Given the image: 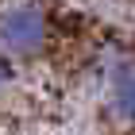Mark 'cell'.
Wrapping results in <instances>:
<instances>
[{
	"mask_svg": "<svg viewBox=\"0 0 135 135\" xmlns=\"http://www.w3.org/2000/svg\"><path fill=\"white\" fill-rule=\"evenodd\" d=\"M46 35H50V23L39 4H16L0 16V50L4 54L31 58L46 46Z\"/></svg>",
	"mask_w": 135,
	"mask_h": 135,
	"instance_id": "cell-1",
	"label": "cell"
},
{
	"mask_svg": "<svg viewBox=\"0 0 135 135\" xmlns=\"http://www.w3.org/2000/svg\"><path fill=\"white\" fill-rule=\"evenodd\" d=\"M108 89H112V108L124 124H135V58L112 66V77H108Z\"/></svg>",
	"mask_w": 135,
	"mask_h": 135,
	"instance_id": "cell-2",
	"label": "cell"
},
{
	"mask_svg": "<svg viewBox=\"0 0 135 135\" xmlns=\"http://www.w3.org/2000/svg\"><path fill=\"white\" fill-rule=\"evenodd\" d=\"M4 85H8V66L0 62V93H4Z\"/></svg>",
	"mask_w": 135,
	"mask_h": 135,
	"instance_id": "cell-3",
	"label": "cell"
}]
</instances>
